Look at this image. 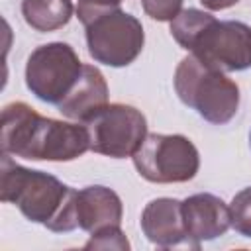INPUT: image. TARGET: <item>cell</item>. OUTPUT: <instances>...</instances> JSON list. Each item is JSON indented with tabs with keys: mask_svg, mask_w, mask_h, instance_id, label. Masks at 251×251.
Listing matches in <instances>:
<instances>
[{
	"mask_svg": "<svg viewBox=\"0 0 251 251\" xmlns=\"http://www.w3.org/2000/svg\"><path fill=\"white\" fill-rule=\"evenodd\" d=\"M116 8H120V0H78L75 12L76 18L82 22V25H88L102 14L112 12Z\"/></svg>",
	"mask_w": 251,
	"mask_h": 251,
	"instance_id": "17",
	"label": "cell"
},
{
	"mask_svg": "<svg viewBox=\"0 0 251 251\" xmlns=\"http://www.w3.org/2000/svg\"><path fill=\"white\" fill-rule=\"evenodd\" d=\"M229 220L237 233L251 237V186L237 192L229 204Z\"/></svg>",
	"mask_w": 251,
	"mask_h": 251,
	"instance_id": "15",
	"label": "cell"
},
{
	"mask_svg": "<svg viewBox=\"0 0 251 251\" xmlns=\"http://www.w3.org/2000/svg\"><path fill=\"white\" fill-rule=\"evenodd\" d=\"M180 204L182 202L175 198H157L145 206L141 214V229L151 243L159 247L188 245L198 249L186 233Z\"/></svg>",
	"mask_w": 251,
	"mask_h": 251,
	"instance_id": "10",
	"label": "cell"
},
{
	"mask_svg": "<svg viewBox=\"0 0 251 251\" xmlns=\"http://www.w3.org/2000/svg\"><path fill=\"white\" fill-rule=\"evenodd\" d=\"M84 27L88 53L98 63L126 67L133 63L143 49L145 35L141 22L120 8L102 14Z\"/></svg>",
	"mask_w": 251,
	"mask_h": 251,
	"instance_id": "5",
	"label": "cell"
},
{
	"mask_svg": "<svg viewBox=\"0 0 251 251\" xmlns=\"http://www.w3.org/2000/svg\"><path fill=\"white\" fill-rule=\"evenodd\" d=\"M133 165L149 182H186L198 173L200 157L184 135L149 133L133 153Z\"/></svg>",
	"mask_w": 251,
	"mask_h": 251,
	"instance_id": "4",
	"label": "cell"
},
{
	"mask_svg": "<svg viewBox=\"0 0 251 251\" xmlns=\"http://www.w3.org/2000/svg\"><path fill=\"white\" fill-rule=\"evenodd\" d=\"M84 126L90 135V149L114 159L133 157L147 137L145 116L126 104H106Z\"/></svg>",
	"mask_w": 251,
	"mask_h": 251,
	"instance_id": "7",
	"label": "cell"
},
{
	"mask_svg": "<svg viewBox=\"0 0 251 251\" xmlns=\"http://www.w3.org/2000/svg\"><path fill=\"white\" fill-rule=\"evenodd\" d=\"M214 20L212 14L208 12H202V10H196V8H188V10H180L178 16L171 22V35L175 37V41L190 51L194 39L198 37V33Z\"/></svg>",
	"mask_w": 251,
	"mask_h": 251,
	"instance_id": "14",
	"label": "cell"
},
{
	"mask_svg": "<svg viewBox=\"0 0 251 251\" xmlns=\"http://www.w3.org/2000/svg\"><path fill=\"white\" fill-rule=\"evenodd\" d=\"M122 200L106 186H86L76 192V220L84 231H98L108 226H120Z\"/></svg>",
	"mask_w": 251,
	"mask_h": 251,
	"instance_id": "12",
	"label": "cell"
},
{
	"mask_svg": "<svg viewBox=\"0 0 251 251\" xmlns=\"http://www.w3.org/2000/svg\"><path fill=\"white\" fill-rule=\"evenodd\" d=\"M180 208L186 233L196 247H200V241L224 235L231 226L229 206H226L224 200L214 194L188 196L182 200Z\"/></svg>",
	"mask_w": 251,
	"mask_h": 251,
	"instance_id": "9",
	"label": "cell"
},
{
	"mask_svg": "<svg viewBox=\"0 0 251 251\" xmlns=\"http://www.w3.org/2000/svg\"><path fill=\"white\" fill-rule=\"evenodd\" d=\"M120 2H122V0H120Z\"/></svg>",
	"mask_w": 251,
	"mask_h": 251,
	"instance_id": "21",
	"label": "cell"
},
{
	"mask_svg": "<svg viewBox=\"0 0 251 251\" xmlns=\"http://www.w3.org/2000/svg\"><path fill=\"white\" fill-rule=\"evenodd\" d=\"M2 153L31 161H73L90 149L86 126L39 116L25 102H12L2 110Z\"/></svg>",
	"mask_w": 251,
	"mask_h": 251,
	"instance_id": "1",
	"label": "cell"
},
{
	"mask_svg": "<svg viewBox=\"0 0 251 251\" xmlns=\"http://www.w3.org/2000/svg\"><path fill=\"white\" fill-rule=\"evenodd\" d=\"M200 2L208 10H226V8L233 6V4H237L239 0H200Z\"/></svg>",
	"mask_w": 251,
	"mask_h": 251,
	"instance_id": "19",
	"label": "cell"
},
{
	"mask_svg": "<svg viewBox=\"0 0 251 251\" xmlns=\"http://www.w3.org/2000/svg\"><path fill=\"white\" fill-rule=\"evenodd\" d=\"M204 65L233 73L251 67V27L243 22H218L216 18L198 33L190 47Z\"/></svg>",
	"mask_w": 251,
	"mask_h": 251,
	"instance_id": "8",
	"label": "cell"
},
{
	"mask_svg": "<svg viewBox=\"0 0 251 251\" xmlns=\"http://www.w3.org/2000/svg\"><path fill=\"white\" fill-rule=\"evenodd\" d=\"M84 249H120V251H126V249H129V241L126 239L120 226H108V227L94 231L90 235V239L86 241Z\"/></svg>",
	"mask_w": 251,
	"mask_h": 251,
	"instance_id": "16",
	"label": "cell"
},
{
	"mask_svg": "<svg viewBox=\"0 0 251 251\" xmlns=\"http://www.w3.org/2000/svg\"><path fill=\"white\" fill-rule=\"evenodd\" d=\"M175 90L178 98L194 108L210 124L229 122L239 106V88L222 71L196 59L184 57L175 71Z\"/></svg>",
	"mask_w": 251,
	"mask_h": 251,
	"instance_id": "3",
	"label": "cell"
},
{
	"mask_svg": "<svg viewBox=\"0 0 251 251\" xmlns=\"http://www.w3.org/2000/svg\"><path fill=\"white\" fill-rule=\"evenodd\" d=\"M106 104H108V84L104 80V75L92 65H82V71L75 86L57 104V108L63 116L84 124Z\"/></svg>",
	"mask_w": 251,
	"mask_h": 251,
	"instance_id": "11",
	"label": "cell"
},
{
	"mask_svg": "<svg viewBox=\"0 0 251 251\" xmlns=\"http://www.w3.org/2000/svg\"><path fill=\"white\" fill-rule=\"evenodd\" d=\"M22 14L27 25L37 31H53L69 24L73 16L71 0H24Z\"/></svg>",
	"mask_w": 251,
	"mask_h": 251,
	"instance_id": "13",
	"label": "cell"
},
{
	"mask_svg": "<svg viewBox=\"0 0 251 251\" xmlns=\"http://www.w3.org/2000/svg\"><path fill=\"white\" fill-rule=\"evenodd\" d=\"M82 63L75 49L67 43L55 41L39 45L25 65V84L43 102L59 104L75 86Z\"/></svg>",
	"mask_w": 251,
	"mask_h": 251,
	"instance_id": "6",
	"label": "cell"
},
{
	"mask_svg": "<svg viewBox=\"0 0 251 251\" xmlns=\"http://www.w3.org/2000/svg\"><path fill=\"white\" fill-rule=\"evenodd\" d=\"M76 192L63 184L59 178L43 173L29 171L2 153L0 165V198L12 202L20 212L51 231H71L78 227L76 220Z\"/></svg>",
	"mask_w": 251,
	"mask_h": 251,
	"instance_id": "2",
	"label": "cell"
},
{
	"mask_svg": "<svg viewBox=\"0 0 251 251\" xmlns=\"http://www.w3.org/2000/svg\"><path fill=\"white\" fill-rule=\"evenodd\" d=\"M141 4L145 14L159 22H173L182 8V0H141Z\"/></svg>",
	"mask_w": 251,
	"mask_h": 251,
	"instance_id": "18",
	"label": "cell"
},
{
	"mask_svg": "<svg viewBox=\"0 0 251 251\" xmlns=\"http://www.w3.org/2000/svg\"><path fill=\"white\" fill-rule=\"evenodd\" d=\"M249 139H251V135H249Z\"/></svg>",
	"mask_w": 251,
	"mask_h": 251,
	"instance_id": "20",
	"label": "cell"
}]
</instances>
